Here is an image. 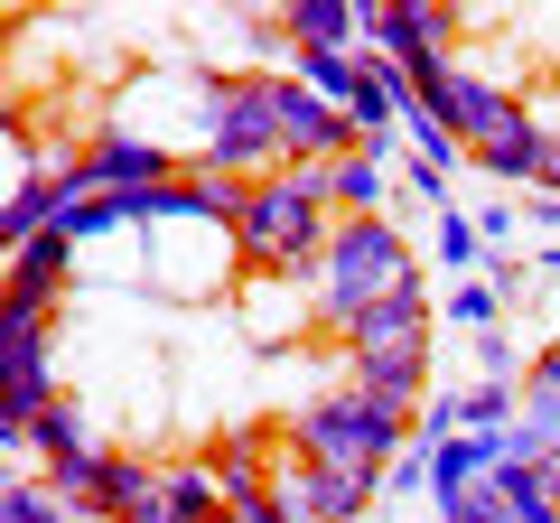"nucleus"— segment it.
I'll return each instance as SVG.
<instances>
[{
    "instance_id": "nucleus-1",
    "label": "nucleus",
    "mask_w": 560,
    "mask_h": 523,
    "mask_svg": "<svg viewBox=\"0 0 560 523\" xmlns=\"http://www.w3.org/2000/svg\"><path fill=\"white\" fill-rule=\"evenodd\" d=\"M327 234H337L327 168H271V178L243 187L234 253H243V271H253V281H318Z\"/></svg>"
},
{
    "instance_id": "nucleus-2",
    "label": "nucleus",
    "mask_w": 560,
    "mask_h": 523,
    "mask_svg": "<svg viewBox=\"0 0 560 523\" xmlns=\"http://www.w3.org/2000/svg\"><path fill=\"white\" fill-rule=\"evenodd\" d=\"M401 281H420L411 234H401L393 216H337V234H327V262H318V327L337 337L346 318H364L374 300H393Z\"/></svg>"
},
{
    "instance_id": "nucleus-3",
    "label": "nucleus",
    "mask_w": 560,
    "mask_h": 523,
    "mask_svg": "<svg viewBox=\"0 0 560 523\" xmlns=\"http://www.w3.org/2000/svg\"><path fill=\"white\" fill-rule=\"evenodd\" d=\"M401 440L411 430L393 421V411H374L355 393V383H327V393H308L300 411H290V458L308 467H355V477H393Z\"/></svg>"
},
{
    "instance_id": "nucleus-4",
    "label": "nucleus",
    "mask_w": 560,
    "mask_h": 523,
    "mask_svg": "<svg viewBox=\"0 0 560 523\" xmlns=\"http://www.w3.org/2000/svg\"><path fill=\"white\" fill-rule=\"evenodd\" d=\"M197 160L224 178H271L280 121H271V75H197Z\"/></svg>"
},
{
    "instance_id": "nucleus-5",
    "label": "nucleus",
    "mask_w": 560,
    "mask_h": 523,
    "mask_svg": "<svg viewBox=\"0 0 560 523\" xmlns=\"http://www.w3.org/2000/svg\"><path fill=\"white\" fill-rule=\"evenodd\" d=\"M57 393V327L28 309H0V440H28Z\"/></svg>"
},
{
    "instance_id": "nucleus-6",
    "label": "nucleus",
    "mask_w": 560,
    "mask_h": 523,
    "mask_svg": "<svg viewBox=\"0 0 560 523\" xmlns=\"http://www.w3.org/2000/svg\"><path fill=\"white\" fill-rule=\"evenodd\" d=\"M364 38H374V57H393L401 75H440V66H458L467 28L440 0H364Z\"/></svg>"
},
{
    "instance_id": "nucleus-7",
    "label": "nucleus",
    "mask_w": 560,
    "mask_h": 523,
    "mask_svg": "<svg viewBox=\"0 0 560 523\" xmlns=\"http://www.w3.org/2000/svg\"><path fill=\"white\" fill-rule=\"evenodd\" d=\"M206 467H215V486H224V504H261L280 486V458H290V430H271V421H253V430H224V440H206L197 449Z\"/></svg>"
},
{
    "instance_id": "nucleus-8",
    "label": "nucleus",
    "mask_w": 560,
    "mask_h": 523,
    "mask_svg": "<svg viewBox=\"0 0 560 523\" xmlns=\"http://www.w3.org/2000/svg\"><path fill=\"white\" fill-rule=\"evenodd\" d=\"M337 346H346V364H355V356H401V346H430V271H420V281H401L393 300H374L364 318H346Z\"/></svg>"
},
{
    "instance_id": "nucleus-9",
    "label": "nucleus",
    "mask_w": 560,
    "mask_h": 523,
    "mask_svg": "<svg viewBox=\"0 0 560 523\" xmlns=\"http://www.w3.org/2000/svg\"><path fill=\"white\" fill-rule=\"evenodd\" d=\"M541 150H551V131H541L533 94H514V103L495 113V131L467 150V168H486L495 187H541Z\"/></svg>"
},
{
    "instance_id": "nucleus-10",
    "label": "nucleus",
    "mask_w": 560,
    "mask_h": 523,
    "mask_svg": "<svg viewBox=\"0 0 560 523\" xmlns=\"http://www.w3.org/2000/svg\"><path fill=\"white\" fill-rule=\"evenodd\" d=\"M346 383H355L374 411H393L401 430H420V411H430V403H420V393H430V346H401V356H355V364H346Z\"/></svg>"
},
{
    "instance_id": "nucleus-11",
    "label": "nucleus",
    "mask_w": 560,
    "mask_h": 523,
    "mask_svg": "<svg viewBox=\"0 0 560 523\" xmlns=\"http://www.w3.org/2000/svg\"><path fill=\"white\" fill-rule=\"evenodd\" d=\"M504 458H514V467L560 458V346H541L533 374H523V421L504 430Z\"/></svg>"
},
{
    "instance_id": "nucleus-12",
    "label": "nucleus",
    "mask_w": 560,
    "mask_h": 523,
    "mask_svg": "<svg viewBox=\"0 0 560 523\" xmlns=\"http://www.w3.org/2000/svg\"><path fill=\"white\" fill-rule=\"evenodd\" d=\"M168 486V458H150V449H103V486H94V514L103 523H131L140 504Z\"/></svg>"
},
{
    "instance_id": "nucleus-13",
    "label": "nucleus",
    "mask_w": 560,
    "mask_h": 523,
    "mask_svg": "<svg viewBox=\"0 0 560 523\" xmlns=\"http://www.w3.org/2000/svg\"><path fill=\"white\" fill-rule=\"evenodd\" d=\"M10 449H28V458H38V477H47V467L94 458V449H113V440H94V411H84L75 393H57V403L38 411V430H28V440H10Z\"/></svg>"
},
{
    "instance_id": "nucleus-14",
    "label": "nucleus",
    "mask_w": 560,
    "mask_h": 523,
    "mask_svg": "<svg viewBox=\"0 0 560 523\" xmlns=\"http://www.w3.org/2000/svg\"><path fill=\"white\" fill-rule=\"evenodd\" d=\"M280 28H290V47H337V57H364V0H290L280 10Z\"/></svg>"
},
{
    "instance_id": "nucleus-15",
    "label": "nucleus",
    "mask_w": 560,
    "mask_h": 523,
    "mask_svg": "<svg viewBox=\"0 0 560 523\" xmlns=\"http://www.w3.org/2000/svg\"><path fill=\"white\" fill-rule=\"evenodd\" d=\"M383 197H393V150H346L337 168H327V206L337 216H383Z\"/></svg>"
},
{
    "instance_id": "nucleus-16",
    "label": "nucleus",
    "mask_w": 560,
    "mask_h": 523,
    "mask_svg": "<svg viewBox=\"0 0 560 523\" xmlns=\"http://www.w3.org/2000/svg\"><path fill=\"white\" fill-rule=\"evenodd\" d=\"M430 253H440V271H458V281H477L486 262H495V253H486V234H477V216H467V206H448V216L430 224Z\"/></svg>"
},
{
    "instance_id": "nucleus-17",
    "label": "nucleus",
    "mask_w": 560,
    "mask_h": 523,
    "mask_svg": "<svg viewBox=\"0 0 560 523\" xmlns=\"http://www.w3.org/2000/svg\"><path fill=\"white\" fill-rule=\"evenodd\" d=\"M495 486H504V504H514V523H560V496H551V477H541V467L495 458Z\"/></svg>"
},
{
    "instance_id": "nucleus-18",
    "label": "nucleus",
    "mask_w": 560,
    "mask_h": 523,
    "mask_svg": "<svg viewBox=\"0 0 560 523\" xmlns=\"http://www.w3.org/2000/svg\"><path fill=\"white\" fill-rule=\"evenodd\" d=\"M0 523H75V504H66L47 477H10V504H0Z\"/></svg>"
},
{
    "instance_id": "nucleus-19",
    "label": "nucleus",
    "mask_w": 560,
    "mask_h": 523,
    "mask_svg": "<svg viewBox=\"0 0 560 523\" xmlns=\"http://www.w3.org/2000/svg\"><path fill=\"white\" fill-rule=\"evenodd\" d=\"M448 318H458L467 337H486V327H504V290L477 271V281H458V290H448Z\"/></svg>"
},
{
    "instance_id": "nucleus-20",
    "label": "nucleus",
    "mask_w": 560,
    "mask_h": 523,
    "mask_svg": "<svg viewBox=\"0 0 560 523\" xmlns=\"http://www.w3.org/2000/svg\"><path fill=\"white\" fill-rule=\"evenodd\" d=\"M477 234H486V253H504V243L523 234V206H514V197H495V206L477 216Z\"/></svg>"
},
{
    "instance_id": "nucleus-21",
    "label": "nucleus",
    "mask_w": 560,
    "mask_h": 523,
    "mask_svg": "<svg viewBox=\"0 0 560 523\" xmlns=\"http://www.w3.org/2000/svg\"><path fill=\"white\" fill-rule=\"evenodd\" d=\"M420 486H430V449H401L393 477H383V496H420Z\"/></svg>"
},
{
    "instance_id": "nucleus-22",
    "label": "nucleus",
    "mask_w": 560,
    "mask_h": 523,
    "mask_svg": "<svg viewBox=\"0 0 560 523\" xmlns=\"http://www.w3.org/2000/svg\"><path fill=\"white\" fill-rule=\"evenodd\" d=\"M533 224L551 234V253H541L533 271H541V281H560V197H533Z\"/></svg>"
},
{
    "instance_id": "nucleus-23",
    "label": "nucleus",
    "mask_w": 560,
    "mask_h": 523,
    "mask_svg": "<svg viewBox=\"0 0 560 523\" xmlns=\"http://www.w3.org/2000/svg\"><path fill=\"white\" fill-rule=\"evenodd\" d=\"M533 197H560V141L541 150V187H533Z\"/></svg>"
},
{
    "instance_id": "nucleus-24",
    "label": "nucleus",
    "mask_w": 560,
    "mask_h": 523,
    "mask_svg": "<svg viewBox=\"0 0 560 523\" xmlns=\"http://www.w3.org/2000/svg\"><path fill=\"white\" fill-rule=\"evenodd\" d=\"M187 523H234V504H215V514H187Z\"/></svg>"
},
{
    "instance_id": "nucleus-25",
    "label": "nucleus",
    "mask_w": 560,
    "mask_h": 523,
    "mask_svg": "<svg viewBox=\"0 0 560 523\" xmlns=\"http://www.w3.org/2000/svg\"><path fill=\"white\" fill-rule=\"evenodd\" d=\"M364 523H374V514H364Z\"/></svg>"
}]
</instances>
